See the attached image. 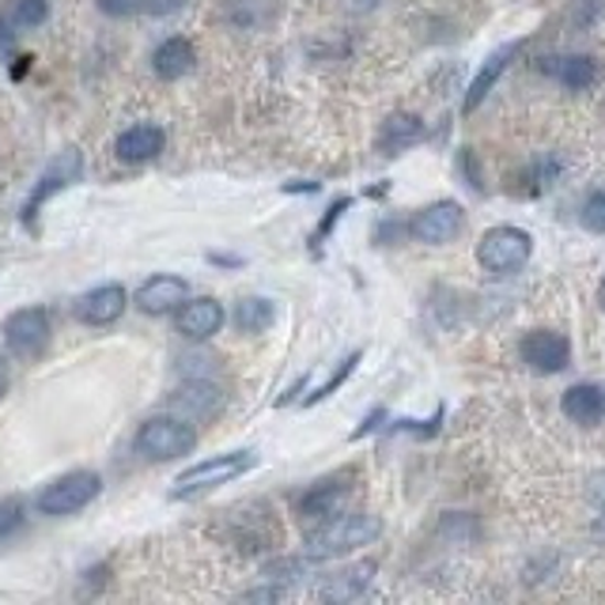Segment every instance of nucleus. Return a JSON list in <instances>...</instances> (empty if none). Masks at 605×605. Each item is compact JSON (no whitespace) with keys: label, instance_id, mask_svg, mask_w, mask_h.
<instances>
[{"label":"nucleus","instance_id":"nucleus-35","mask_svg":"<svg viewBox=\"0 0 605 605\" xmlns=\"http://www.w3.org/2000/svg\"><path fill=\"white\" fill-rule=\"evenodd\" d=\"M598 307L605 310V277H602V284H598Z\"/></svg>","mask_w":605,"mask_h":605},{"label":"nucleus","instance_id":"nucleus-6","mask_svg":"<svg viewBox=\"0 0 605 605\" xmlns=\"http://www.w3.org/2000/svg\"><path fill=\"white\" fill-rule=\"evenodd\" d=\"M99 492H103L99 474H92V469H73V474L50 480V485L34 496V507H39V514H50V519H68V514L84 511Z\"/></svg>","mask_w":605,"mask_h":605},{"label":"nucleus","instance_id":"nucleus-12","mask_svg":"<svg viewBox=\"0 0 605 605\" xmlns=\"http://www.w3.org/2000/svg\"><path fill=\"white\" fill-rule=\"evenodd\" d=\"M224 307L220 299L212 296H198V299H185L182 307L174 310V329L185 337V341H209L224 329Z\"/></svg>","mask_w":605,"mask_h":605},{"label":"nucleus","instance_id":"nucleus-29","mask_svg":"<svg viewBox=\"0 0 605 605\" xmlns=\"http://www.w3.org/2000/svg\"><path fill=\"white\" fill-rule=\"evenodd\" d=\"M185 0H140V12L145 15H174L182 12Z\"/></svg>","mask_w":605,"mask_h":605},{"label":"nucleus","instance_id":"nucleus-2","mask_svg":"<svg viewBox=\"0 0 605 605\" xmlns=\"http://www.w3.org/2000/svg\"><path fill=\"white\" fill-rule=\"evenodd\" d=\"M257 466V454L254 450H227V454H216V458H204L198 466H190L185 474L174 477V488H171V500H190V496H201V492H212L220 485H231L235 477L251 474Z\"/></svg>","mask_w":605,"mask_h":605},{"label":"nucleus","instance_id":"nucleus-31","mask_svg":"<svg viewBox=\"0 0 605 605\" xmlns=\"http://www.w3.org/2000/svg\"><path fill=\"white\" fill-rule=\"evenodd\" d=\"M20 527V503H0V533Z\"/></svg>","mask_w":605,"mask_h":605},{"label":"nucleus","instance_id":"nucleus-9","mask_svg":"<svg viewBox=\"0 0 605 605\" xmlns=\"http://www.w3.org/2000/svg\"><path fill=\"white\" fill-rule=\"evenodd\" d=\"M461 227H466V209H461L458 201H435L408 220V235L424 246L454 243V238L461 235Z\"/></svg>","mask_w":605,"mask_h":605},{"label":"nucleus","instance_id":"nucleus-10","mask_svg":"<svg viewBox=\"0 0 605 605\" xmlns=\"http://www.w3.org/2000/svg\"><path fill=\"white\" fill-rule=\"evenodd\" d=\"M519 355L538 375H556L572 363V341L556 329H530L519 341Z\"/></svg>","mask_w":605,"mask_h":605},{"label":"nucleus","instance_id":"nucleus-22","mask_svg":"<svg viewBox=\"0 0 605 605\" xmlns=\"http://www.w3.org/2000/svg\"><path fill=\"white\" fill-rule=\"evenodd\" d=\"M273 322H277V307H273V299H262V296L238 299V307H235L238 333H265Z\"/></svg>","mask_w":605,"mask_h":605},{"label":"nucleus","instance_id":"nucleus-24","mask_svg":"<svg viewBox=\"0 0 605 605\" xmlns=\"http://www.w3.org/2000/svg\"><path fill=\"white\" fill-rule=\"evenodd\" d=\"M360 360H363V352H349V355H344V360L337 363L333 371H329V379L322 382V386H315V394L302 397V405H318V402H326L329 394H337V390H341L344 382H349L352 371L360 368Z\"/></svg>","mask_w":605,"mask_h":605},{"label":"nucleus","instance_id":"nucleus-26","mask_svg":"<svg viewBox=\"0 0 605 605\" xmlns=\"http://www.w3.org/2000/svg\"><path fill=\"white\" fill-rule=\"evenodd\" d=\"M349 209H352V198H337L333 204H329V209H326V220H322V224L315 227V235H310V246H315V251H318V246L326 243V238H329V231L337 227V220H341V216H344V212H349Z\"/></svg>","mask_w":605,"mask_h":605},{"label":"nucleus","instance_id":"nucleus-7","mask_svg":"<svg viewBox=\"0 0 605 605\" xmlns=\"http://www.w3.org/2000/svg\"><path fill=\"white\" fill-rule=\"evenodd\" d=\"M4 344L15 360H39L50 344L53 322H50V310L46 307H20L4 318Z\"/></svg>","mask_w":605,"mask_h":605},{"label":"nucleus","instance_id":"nucleus-1","mask_svg":"<svg viewBox=\"0 0 605 605\" xmlns=\"http://www.w3.org/2000/svg\"><path fill=\"white\" fill-rule=\"evenodd\" d=\"M382 533V522L375 514L363 511H349V514H333V519L318 522L315 530L307 533V560H337L349 556L355 549L371 545Z\"/></svg>","mask_w":605,"mask_h":605},{"label":"nucleus","instance_id":"nucleus-19","mask_svg":"<svg viewBox=\"0 0 605 605\" xmlns=\"http://www.w3.org/2000/svg\"><path fill=\"white\" fill-rule=\"evenodd\" d=\"M163 148H167V132L159 126H129L114 140V151H118L121 163H151Z\"/></svg>","mask_w":605,"mask_h":605},{"label":"nucleus","instance_id":"nucleus-5","mask_svg":"<svg viewBox=\"0 0 605 605\" xmlns=\"http://www.w3.org/2000/svg\"><path fill=\"white\" fill-rule=\"evenodd\" d=\"M132 447H137V454H145L148 461L185 458V454H193V447H198V432L182 416H151V421L140 424Z\"/></svg>","mask_w":605,"mask_h":605},{"label":"nucleus","instance_id":"nucleus-21","mask_svg":"<svg viewBox=\"0 0 605 605\" xmlns=\"http://www.w3.org/2000/svg\"><path fill=\"white\" fill-rule=\"evenodd\" d=\"M371 580H375V560H360V564L341 567V572L329 575V580L318 586V594L329 602H349V598H360L371 586Z\"/></svg>","mask_w":605,"mask_h":605},{"label":"nucleus","instance_id":"nucleus-27","mask_svg":"<svg viewBox=\"0 0 605 605\" xmlns=\"http://www.w3.org/2000/svg\"><path fill=\"white\" fill-rule=\"evenodd\" d=\"M15 34L20 31L0 15V65H12L15 61Z\"/></svg>","mask_w":605,"mask_h":605},{"label":"nucleus","instance_id":"nucleus-17","mask_svg":"<svg viewBox=\"0 0 605 605\" xmlns=\"http://www.w3.org/2000/svg\"><path fill=\"white\" fill-rule=\"evenodd\" d=\"M564 416L580 428H594L605 421V386L598 382H575L572 390H564Z\"/></svg>","mask_w":605,"mask_h":605},{"label":"nucleus","instance_id":"nucleus-16","mask_svg":"<svg viewBox=\"0 0 605 605\" xmlns=\"http://www.w3.org/2000/svg\"><path fill=\"white\" fill-rule=\"evenodd\" d=\"M424 137H428V126H424L416 114H390V118L382 121L375 145H379V156L394 159V156H402V151H408L413 145H421Z\"/></svg>","mask_w":605,"mask_h":605},{"label":"nucleus","instance_id":"nucleus-3","mask_svg":"<svg viewBox=\"0 0 605 605\" xmlns=\"http://www.w3.org/2000/svg\"><path fill=\"white\" fill-rule=\"evenodd\" d=\"M533 254V238L530 231L514 227V224H500V227H488L477 243V262L488 277H511V273L527 269Z\"/></svg>","mask_w":605,"mask_h":605},{"label":"nucleus","instance_id":"nucleus-20","mask_svg":"<svg viewBox=\"0 0 605 605\" xmlns=\"http://www.w3.org/2000/svg\"><path fill=\"white\" fill-rule=\"evenodd\" d=\"M541 68H545V73L553 76L560 87H567V92H586V87L598 79V65H594V57H586V53L545 57L541 61Z\"/></svg>","mask_w":605,"mask_h":605},{"label":"nucleus","instance_id":"nucleus-15","mask_svg":"<svg viewBox=\"0 0 605 605\" xmlns=\"http://www.w3.org/2000/svg\"><path fill=\"white\" fill-rule=\"evenodd\" d=\"M522 50V39L519 42H507V46L500 50H492L485 57V65H480V73L474 76V84H469V92H466V103H461V114H474L480 103L488 99V92L496 87V79H500L507 73V65L514 61V53Z\"/></svg>","mask_w":605,"mask_h":605},{"label":"nucleus","instance_id":"nucleus-8","mask_svg":"<svg viewBox=\"0 0 605 605\" xmlns=\"http://www.w3.org/2000/svg\"><path fill=\"white\" fill-rule=\"evenodd\" d=\"M352 480H355V469H341V474L315 480L296 500V514L302 522H326L333 519V514H341L344 500L352 496Z\"/></svg>","mask_w":605,"mask_h":605},{"label":"nucleus","instance_id":"nucleus-28","mask_svg":"<svg viewBox=\"0 0 605 605\" xmlns=\"http://www.w3.org/2000/svg\"><path fill=\"white\" fill-rule=\"evenodd\" d=\"M99 4L103 15H110V20H126V15L140 12V0H95Z\"/></svg>","mask_w":605,"mask_h":605},{"label":"nucleus","instance_id":"nucleus-18","mask_svg":"<svg viewBox=\"0 0 605 605\" xmlns=\"http://www.w3.org/2000/svg\"><path fill=\"white\" fill-rule=\"evenodd\" d=\"M198 65V50H193L190 39H182V34H174V39H163L151 53V73L159 79H167V84H174V79L190 76V68Z\"/></svg>","mask_w":605,"mask_h":605},{"label":"nucleus","instance_id":"nucleus-13","mask_svg":"<svg viewBox=\"0 0 605 605\" xmlns=\"http://www.w3.org/2000/svg\"><path fill=\"white\" fill-rule=\"evenodd\" d=\"M185 299H190V284L174 277V273H156V277H148L137 288V296H132L137 310H145V315H174Z\"/></svg>","mask_w":605,"mask_h":605},{"label":"nucleus","instance_id":"nucleus-33","mask_svg":"<svg viewBox=\"0 0 605 605\" xmlns=\"http://www.w3.org/2000/svg\"><path fill=\"white\" fill-rule=\"evenodd\" d=\"M8 394V360H4V352H0V397Z\"/></svg>","mask_w":605,"mask_h":605},{"label":"nucleus","instance_id":"nucleus-23","mask_svg":"<svg viewBox=\"0 0 605 605\" xmlns=\"http://www.w3.org/2000/svg\"><path fill=\"white\" fill-rule=\"evenodd\" d=\"M0 15H4L20 34L39 31V26L50 20V0H12L8 8H0Z\"/></svg>","mask_w":605,"mask_h":605},{"label":"nucleus","instance_id":"nucleus-25","mask_svg":"<svg viewBox=\"0 0 605 605\" xmlns=\"http://www.w3.org/2000/svg\"><path fill=\"white\" fill-rule=\"evenodd\" d=\"M580 224L594 235H605V190H594L580 209Z\"/></svg>","mask_w":605,"mask_h":605},{"label":"nucleus","instance_id":"nucleus-4","mask_svg":"<svg viewBox=\"0 0 605 605\" xmlns=\"http://www.w3.org/2000/svg\"><path fill=\"white\" fill-rule=\"evenodd\" d=\"M79 178H84V151L79 148H65L57 151V156L50 159L46 167H42L39 182L31 185V193H26L23 209H20V220L26 231H34V220H39V212L46 209V204L57 198V193H65L68 185H76Z\"/></svg>","mask_w":605,"mask_h":605},{"label":"nucleus","instance_id":"nucleus-11","mask_svg":"<svg viewBox=\"0 0 605 605\" xmlns=\"http://www.w3.org/2000/svg\"><path fill=\"white\" fill-rule=\"evenodd\" d=\"M126 307H129V291L121 288V284H99V288L84 291V296L73 302V318L84 326L103 329L118 322V318L126 315Z\"/></svg>","mask_w":605,"mask_h":605},{"label":"nucleus","instance_id":"nucleus-34","mask_svg":"<svg viewBox=\"0 0 605 605\" xmlns=\"http://www.w3.org/2000/svg\"><path fill=\"white\" fill-rule=\"evenodd\" d=\"M594 533H598V538H605V514H602L598 522H594Z\"/></svg>","mask_w":605,"mask_h":605},{"label":"nucleus","instance_id":"nucleus-30","mask_svg":"<svg viewBox=\"0 0 605 605\" xmlns=\"http://www.w3.org/2000/svg\"><path fill=\"white\" fill-rule=\"evenodd\" d=\"M382 424H386V408H371V413L363 416V424H360V428L352 432V439H363V435H371L375 428H382Z\"/></svg>","mask_w":605,"mask_h":605},{"label":"nucleus","instance_id":"nucleus-32","mask_svg":"<svg viewBox=\"0 0 605 605\" xmlns=\"http://www.w3.org/2000/svg\"><path fill=\"white\" fill-rule=\"evenodd\" d=\"M591 496H594V500H598V503L605 507V469H602L598 477L591 480Z\"/></svg>","mask_w":605,"mask_h":605},{"label":"nucleus","instance_id":"nucleus-14","mask_svg":"<svg viewBox=\"0 0 605 605\" xmlns=\"http://www.w3.org/2000/svg\"><path fill=\"white\" fill-rule=\"evenodd\" d=\"M220 405H224V394L209 379H190L171 394V408L182 421H209V416L220 413Z\"/></svg>","mask_w":605,"mask_h":605}]
</instances>
